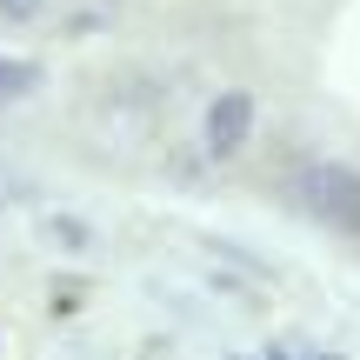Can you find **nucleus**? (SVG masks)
Segmentation results:
<instances>
[{"label":"nucleus","mask_w":360,"mask_h":360,"mask_svg":"<svg viewBox=\"0 0 360 360\" xmlns=\"http://www.w3.org/2000/svg\"><path fill=\"white\" fill-rule=\"evenodd\" d=\"M300 207H307L321 227L334 233H360V167L347 160H314V167H300Z\"/></svg>","instance_id":"f257e3e1"},{"label":"nucleus","mask_w":360,"mask_h":360,"mask_svg":"<svg viewBox=\"0 0 360 360\" xmlns=\"http://www.w3.org/2000/svg\"><path fill=\"white\" fill-rule=\"evenodd\" d=\"M247 127H254V101H247V94H220L214 114H207V147H214V154H233V147L247 141Z\"/></svg>","instance_id":"f03ea898"},{"label":"nucleus","mask_w":360,"mask_h":360,"mask_svg":"<svg viewBox=\"0 0 360 360\" xmlns=\"http://www.w3.org/2000/svg\"><path fill=\"white\" fill-rule=\"evenodd\" d=\"M20 87H34V74L27 67H0V94H20Z\"/></svg>","instance_id":"7ed1b4c3"}]
</instances>
